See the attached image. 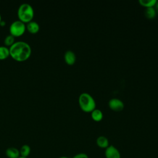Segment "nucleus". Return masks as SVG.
<instances>
[{"label": "nucleus", "instance_id": "9", "mask_svg": "<svg viewBox=\"0 0 158 158\" xmlns=\"http://www.w3.org/2000/svg\"><path fill=\"white\" fill-rule=\"evenodd\" d=\"M96 144L100 148L106 149L109 146V142L106 136H99L96 139Z\"/></svg>", "mask_w": 158, "mask_h": 158}, {"label": "nucleus", "instance_id": "5", "mask_svg": "<svg viewBox=\"0 0 158 158\" xmlns=\"http://www.w3.org/2000/svg\"><path fill=\"white\" fill-rule=\"evenodd\" d=\"M104 155L106 158H121L120 151L113 145H109L105 149Z\"/></svg>", "mask_w": 158, "mask_h": 158}, {"label": "nucleus", "instance_id": "13", "mask_svg": "<svg viewBox=\"0 0 158 158\" xmlns=\"http://www.w3.org/2000/svg\"><path fill=\"white\" fill-rule=\"evenodd\" d=\"M156 11L154 7H147L144 11V15L146 18L149 19H154L156 15Z\"/></svg>", "mask_w": 158, "mask_h": 158}, {"label": "nucleus", "instance_id": "4", "mask_svg": "<svg viewBox=\"0 0 158 158\" xmlns=\"http://www.w3.org/2000/svg\"><path fill=\"white\" fill-rule=\"evenodd\" d=\"M26 30L25 23L20 20L14 21L10 25L9 31L10 35L15 36H20L23 35Z\"/></svg>", "mask_w": 158, "mask_h": 158}, {"label": "nucleus", "instance_id": "15", "mask_svg": "<svg viewBox=\"0 0 158 158\" xmlns=\"http://www.w3.org/2000/svg\"><path fill=\"white\" fill-rule=\"evenodd\" d=\"M138 1L140 5L146 8L154 7L157 2V0H139Z\"/></svg>", "mask_w": 158, "mask_h": 158}, {"label": "nucleus", "instance_id": "22", "mask_svg": "<svg viewBox=\"0 0 158 158\" xmlns=\"http://www.w3.org/2000/svg\"><path fill=\"white\" fill-rule=\"evenodd\" d=\"M19 158H28V157H21V156H20Z\"/></svg>", "mask_w": 158, "mask_h": 158}, {"label": "nucleus", "instance_id": "11", "mask_svg": "<svg viewBox=\"0 0 158 158\" xmlns=\"http://www.w3.org/2000/svg\"><path fill=\"white\" fill-rule=\"evenodd\" d=\"M91 118L96 122L101 121L103 118L102 112L98 109H95L91 112Z\"/></svg>", "mask_w": 158, "mask_h": 158}, {"label": "nucleus", "instance_id": "10", "mask_svg": "<svg viewBox=\"0 0 158 158\" xmlns=\"http://www.w3.org/2000/svg\"><path fill=\"white\" fill-rule=\"evenodd\" d=\"M26 28L29 32L31 33H36L40 30V25L36 22L31 20L27 23L26 25Z\"/></svg>", "mask_w": 158, "mask_h": 158}, {"label": "nucleus", "instance_id": "17", "mask_svg": "<svg viewBox=\"0 0 158 158\" xmlns=\"http://www.w3.org/2000/svg\"><path fill=\"white\" fill-rule=\"evenodd\" d=\"M72 158H89L88 155L85 153H78L75 155Z\"/></svg>", "mask_w": 158, "mask_h": 158}, {"label": "nucleus", "instance_id": "7", "mask_svg": "<svg viewBox=\"0 0 158 158\" xmlns=\"http://www.w3.org/2000/svg\"><path fill=\"white\" fill-rule=\"evenodd\" d=\"M64 60L68 65H73L76 61V55L72 51L68 50L64 54Z\"/></svg>", "mask_w": 158, "mask_h": 158}, {"label": "nucleus", "instance_id": "21", "mask_svg": "<svg viewBox=\"0 0 158 158\" xmlns=\"http://www.w3.org/2000/svg\"><path fill=\"white\" fill-rule=\"evenodd\" d=\"M1 20H2V18H1V14H0V22H1Z\"/></svg>", "mask_w": 158, "mask_h": 158}, {"label": "nucleus", "instance_id": "1", "mask_svg": "<svg viewBox=\"0 0 158 158\" xmlns=\"http://www.w3.org/2000/svg\"><path fill=\"white\" fill-rule=\"evenodd\" d=\"M10 55L17 61H24L31 55V49L27 43L23 41L14 42L9 48Z\"/></svg>", "mask_w": 158, "mask_h": 158}, {"label": "nucleus", "instance_id": "8", "mask_svg": "<svg viewBox=\"0 0 158 158\" xmlns=\"http://www.w3.org/2000/svg\"><path fill=\"white\" fill-rule=\"evenodd\" d=\"M6 155L8 158H19L20 156L19 150L14 147L8 148L6 150Z\"/></svg>", "mask_w": 158, "mask_h": 158}, {"label": "nucleus", "instance_id": "12", "mask_svg": "<svg viewBox=\"0 0 158 158\" xmlns=\"http://www.w3.org/2000/svg\"><path fill=\"white\" fill-rule=\"evenodd\" d=\"M20 155L21 157H28L31 152V148L28 144H23L20 149Z\"/></svg>", "mask_w": 158, "mask_h": 158}, {"label": "nucleus", "instance_id": "2", "mask_svg": "<svg viewBox=\"0 0 158 158\" xmlns=\"http://www.w3.org/2000/svg\"><path fill=\"white\" fill-rule=\"evenodd\" d=\"M78 103L81 109L86 112H91L96 109V101L88 93H82L80 94Z\"/></svg>", "mask_w": 158, "mask_h": 158}, {"label": "nucleus", "instance_id": "16", "mask_svg": "<svg viewBox=\"0 0 158 158\" xmlns=\"http://www.w3.org/2000/svg\"><path fill=\"white\" fill-rule=\"evenodd\" d=\"M4 42L6 46H11L14 43V36L12 35H9L6 36Z\"/></svg>", "mask_w": 158, "mask_h": 158}, {"label": "nucleus", "instance_id": "20", "mask_svg": "<svg viewBox=\"0 0 158 158\" xmlns=\"http://www.w3.org/2000/svg\"><path fill=\"white\" fill-rule=\"evenodd\" d=\"M58 158H69V157H68L67 156H60V157H59Z\"/></svg>", "mask_w": 158, "mask_h": 158}, {"label": "nucleus", "instance_id": "14", "mask_svg": "<svg viewBox=\"0 0 158 158\" xmlns=\"http://www.w3.org/2000/svg\"><path fill=\"white\" fill-rule=\"evenodd\" d=\"M9 55V49L5 46H0V59H4Z\"/></svg>", "mask_w": 158, "mask_h": 158}, {"label": "nucleus", "instance_id": "3", "mask_svg": "<svg viewBox=\"0 0 158 158\" xmlns=\"http://www.w3.org/2000/svg\"><path fill=\"white\" fill-rule=\"evenodd\" d=\"M17 15L19 20L23 23H28L31 21L34 16L33 7L28 3H23L19 7Z\"/></svg>", "mask_w": 158, "mask_h": 158}, {"label": "nucleus", "instance_id": "19", "mask_svg": "<svg viewBox=\"0 0 158 158\" xmlns=\"http://www.w3.org/2000/svg\"><path fill=\"white\" fill-rule=\"evenodd\" d=\"M5 22L4 21H3V20H1V22H0V25H5Z\"/></svg>", "mask_w": 158, "mask_h": 158}, {"label": "nucleus", "instance_id": "18", "mask_svg": "<svg viewBox=\"0 0 158 158\" xmlns=\"http://www.w3.org/2000/svg\"><path fill=\"white\" fill-rule=\"evenodd\" d=\"M155 9H156V13H157L158 14V1H157V2H156V4H155Z\"/></svg>", "mask_w": 158, "mask_h": 158}, {"label": "nucleus", "instance_id": "6", "mask_svg": "<svg viewBox=\"0 0 158 158\" xmlns=\"http://www.w3.org/2000/svg\"><path fill=\"white\" fill-rule=\"evenodd\" d=\"M109 107L114 111H121L124 108V104L122 101L118 98H112L109 101Z\"/></svg>", "mask_w": 158, "mask_h": 158}]
</instances>
